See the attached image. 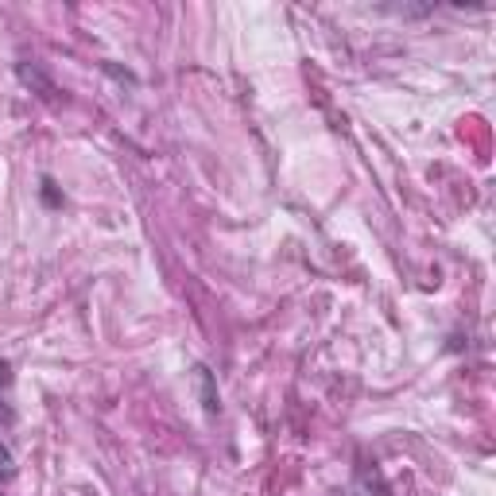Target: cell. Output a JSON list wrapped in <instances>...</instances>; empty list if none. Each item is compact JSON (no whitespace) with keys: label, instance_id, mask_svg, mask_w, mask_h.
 <instances>
[{"label":"cell","instance_id":"obj_1","mask_svg":"<svg viewBox=\"0 0 496 496\" xmlns=\"http://www.w3.org/2000/svg\"><path fill=\"white\" fill-rule=\"evenodd\" d=\"M195 384H198V396H202V408H206V415H217L221 411L217 384H214V372H210L206 364H195Z\"/></svg>","mask_w":496,"mask_h":496},{"label":"cell","instance_id":"obj_2","mask_svg":"<svg viewBox=\"0 0 496 496\" xmlns=\"http://www.w3.org/2000/svg\"><path fill=\"white\" fill-rule=\"evenodd\" d=\"M39 198H43V206L47 210H63L66 206V195H63V187H58L50 175L39 179Z\"/></svg>","mask_w":496,"mask_h":496},{"label":"cell","instance_id":"obj_3","mask_svg":"<svg viewBox=\"0 0 496 496\" xmlns=\"http://www.w3.org/2000/svg\"><path fill=\"white\" fill-rule=\"evenodd\" d=\"M16 477V458H12V450L0 442V481H12Z\"/></svg>","mask_w":496,"mask_h":496},{"label":"cell","instance_id":"obj_4","mask_svg":"<svg viewBox=\"0 0 496 496\" xmlns=\"http://www.w3.org/2000/svg\"><path fill=\"white\" fill-rule=\"evenodd\" d=\"M12 380H16V377H12V364L0 357V388H12Z\"/></svg>","mask_w":496,"mask_h":496},{"label":"cell","instance_id":"obj_5","mask_svg":"<svg viewBox=\"0 0 496 496\" xmlns=\"http://www.w3.org/2000/svg\"><path fill=\"white\" fill-rule=\"evenodd\" d=\"M0 423H4V427H12V423H16V411L4 408V403H0Z\"/></svg>","mask_w":496,"mask_h":496}]
</instances>
